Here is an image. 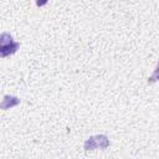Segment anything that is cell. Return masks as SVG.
I'll return each mask as SVG.
<instances>
[{"label": "cell", "mask_w": 159, "mask_h": 159, "mask_svg": "<svg viewBox=\"0 0 159 159\" xmlns=\"http://www.w3.org/2000/svg\"><path fill=\"white\" fill-rule=\"evenodd\" d=\"M19 103V99L16 98V97H10V96H6L5 98H4V101H2V103L0 104V107L1 108H10V107H14V106H16Z\"/></svg>", "instance_id": "cell-3"}, {"label": "cell", "mask_w": 159, "mask_h": 159, "mask_svg": "<svg viewBox=\"0 0 159 159\" xmlns=\"http://www.w3.org/2000/svg\"><path fill=\"white\" fill-rule=\"evenodd\" d=\"M89 140L94 142V144H88V145H84V148H86V149H94V148H97V147L106 148V147L109 144V142L107 140V138H106L104 135H97V137H92V138H89Z\"/></svg>", "instance_id": "cell-2"}, {"label": "cell", "mask_w": 159, "mask_h": 159, "mask_svg": "<svg viewBox=\"0 0 159 159\" xmlns=\"http://www.w3.org/2000/svg\"><path fill=\"white\" fill-rule=\"evenodd\" d=\"M19 48V43L15 42L7 32H4L0 35V57H6L9 55H12Z\"/></svg>", "instance_id": "cell-1"}, {"label": "cell", "mask_w": 159, "mask_h": 159, "mask_svg": "<svg viewBox=\"0 0 159 159\" xmlns=\"http://www.w3.org/2000/svg\"><path fill=\"white\" fill-rule=\"evenodd\" d=\"M47 2V0H37V5L39 6H42V5H45Z\"/></svg>", "instance_id": "cell-4"}]
</instances>
